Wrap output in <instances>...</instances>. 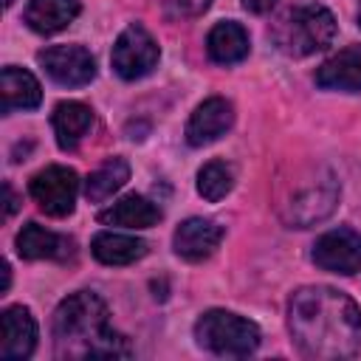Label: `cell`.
Masks as SVG:
<instances>
[{"label":"cell","mask_w":361,"mask_h":361,"mask_svg":"<svg viewBox=\"0 0 361 361\" xmlns=\"http://www.w3.org/2000/svg\"><path fill=\"white\" fill-rule=\"evenodd\" d=\"M293 344L307 358H353L361 350V307L327 285L299 288L288 302Z\"/></svg>","instance_id":"cell-1"},{"label":"cell","mask_w":361,"mask_h":361,"mask_svg":"<svg viewBox=\"0 0 361 361\" xmlns=\"http://www.w3.org/2000/svg\"><path fill=\"white\" fill-rule=\"evenodd\" d=\"M54 344L59 358H127L133 350L107 324V305L93 290H79L54 310Z\"/></svg>","instance_id":"cell-2"},{"label":"cell","mask_w":361,"mask_h":361,"mask_svg":"<svg viewBox=\"0 0 361 361\" xmlns=\"http://www.w3.org/2000/svg\"><path fill=\"white\" fill-rule=\"evenodd\" d=\"M271 37L282 54L310 56V54H316L333 42L336 17L324 6H299L274 23Z\"/></svg>","instance_id":"cell-3"},{"label":"cell","mask_w":361,"mask_h":361,"mask_svg":"<svg viewBox=\"0 0 361 361\" xmlns=\"http://www.w3.org/2000/svg\"><path fill=\"white\" fill-rule=\"evenodd\" d=\"M195 338L214 355H251L259 347V327L228 310H206L195 324Z\"/></svg>","instance_id":"cell-4"},{"label":"cell","mask_w":361,"mask_h":361,"mask_svg":"<svg viewBox=\"0 0 361 361\" xmlns=\"http://www.w3.org/2000/svg\"><path fill=\"white\" fill-rule=\"evenodd\" d=\"M158 56H161V51H158V42L152 39V34L141 23H133L118 34V39L113 45V71L121 79L133 82V79L147 76L158 65Z\"/></svg>","instance_id":"cell-5"},{"label":"cell","mask_w":361,"mask_h":361,"mask_svg":"<svg viewBox=\"0 0 361 361\" xmlns=\"http://www.w3.org/2000/svg\"><path fill=\"white\" fill-rule=\"evenodd\" d=\"M28 192L45 214L65 217L73 212L79 195V178L71 166H45L31 178Z\"/></svg>","instance_id":"cell-6"},{"label":"cell","mask_w":361,"mask_h":361,"mask_svg":"<svg viewBox=\"0 0 361 361\" xmlns=\"http://www.w3.org/2000/svg\"><path fill=\"white\" fill-rule=\"evenodd\" d=\"M37 59L54 82L68 85V87L87 85L96 76V59L82 45H51L39 51Z\"/></svg>","instance_id":"cell-7"},{"label":"cell","mask_w":361,"mask_h":361,"mask_svg":"<svg viewBox=\"0 0 361 361\" xmlns=\"http://www.w3.org/2000/svg\"><path fill=\"white\" fill-rule=\"evenodd\" d=\"M313 262L333 274L361 271V234L353 228H333L313 245Z\"/></svg>","instance_id":"cell-8"},{"label":"cell","mask_w":361,"mask_h":361,"mask_svg":"<svg viewBox=\"0 0 361 361\" xmlns=\"http://www.w3.org/2000/svg\"><path fill=\"white\" fill-rule=\"evenodd\" d=\"M234 124V107L228 99L223 96H212L203 104L195 107V113L189 116L186 124V141L192 147H206L212 141H217L220 135H226Z\"/></svg>","instance_id":"cell-9"},{"label":"cell","mask_w":361,"mask_h":361,"mask_svg":"<svg viewBox=\"0 0 361 361\" xmlns=\"http://www.w3.org/2000/svg\"><path fill=\"white\" fill-rule=\"evenodd\" d=\"M220 240H223V226L220 223H214L209 217H189L175 228L172 245H175L178 257H183L189 262H200V259H206L217 251Z\"/></svg>","instance_id":"cell-10"},{"label":"cell","mask_w":361,"mask_h":361,"mask_svg":"<svg viewBox=\"0 0 361 361\" xmlns=\"http://www.w3.org/2000/svg\"><path fill=\"white\" fill-rule=\"evenodd\" d=\"M0 327H3L0 358L17 361V358H28L34 353V347H37V322H34L28 307H23V305L6 307L3 316H0Z\"/></svg>","instance_id":"cell-11"},{"label":"cell","mask_w":361,"mask_h":361,"mask_svg":"<svg viewBox=\"0 0 361 361\" xmlns=\"http://www.w3.org/2000/svg\"><path fill=\"white\" fill-rule=\"evenodd\" d=\"M316 85L324 90H361V45H350L330 56L316 71Z\"/></svg>","instance_id":"cell-12"},{"label":"cell","mask_w":361,"mask_h":361,"mask_svg":"<svg viewBox=\"0 0 361 361\" xmlns=\"http://www.w3.org/2000/svg\"><path fill=\"white\" fill-rule=\"evenodd\" d=\"M73 243L62 234H54L37 223L23 226V231L17 234V254L23 259H65L71 257Z\"/></svg>","instance_id":"cell-13"},{"label":"cell","mask_w":361,"mask_h":361,"mask_svg":"<svg viewBox=\"0 0 361 361\" xmlns=\"http://www.w3.org/2000/svg\"><path fill=\"white\" fill-rule=\"evenodd\" d=\"M0 93H3V113L11 110H34L42 102V87L34 79V73L8 65L0 73Z\"/></svg>","instance_id":"cell-14"},{"label":"cell","mask_w":361,"mask_h":361,"mask_svg":"<svg viewBox=\"0 0 361 361\" xmlns=\"http://www.w3.org/2000/svg\"><path fill=\"white\" fill-rule=\"evenodd\" d=\"M51 124H54L56 144L62 149H76L79 141L93 127V110L82 102H62V104H56V110L51 116Z\"/></svg>","instance_id":"cell-15"},{"label":"cell","mask_w":361,"mask_h":361,"mask_svg":"<svg viewBox=\"0 0 361 361\" xmlns=\"http://www.w3.org/2000/svg\"><path fill=\"white\" fill-rule=\"evenodd\" d=\"M206 51H209V59L217 62V65H234V62H243L248 56V34L240 23L234 20H226V23H217L209 37H206Z\"/></svg>","instance_id":"cell-16"},{"label":"cell","mask_w":361,"mask_h":361,"mask_svg":"<svg viewBox=\"0 0 361 361\" xmlns=\"http://www.w3.org/2000/svg\"><path fill=\"white\" fill-rule=\"evenodd\" d=\"M336 197H338V189H336L333 180L319 183L316 189H307V192H302V195H296V197L290 200V214H288V220H290L296 228H307V226L324 220V217L333 212Z\"/></svg>","instance_id":"cell-17"},{"label":"cell","mask_w":361,"mask_h":361,"mask_svg":"<svg viewBox=\"0 0 361 361\" xmlns=\"http://www.w3.org/2000/svg\"><path fill=\"white\" fill-rule=\"evenodd\" d=\"M161 220V209L141 197V195H127L116 200L110 209L99 212V223L104 226H124V228H149Z\"/></svg>","instance_id":"cell-18"},{"label":"cell","mask_w":361,"mask_h":361,"mask_svg":"<svg viewBox=\"0 0 361 361\" xmlns=\"http://www.w3.org/2000/svg\"><path fill=\"white\" fill-rule=\"evenodd\" d=\"M79 17V0H31L25 6V23L37 34H56Z\"/></svg>","instance_id":"cell-19"},{"label":"cell","mask_w":361,"mask_h":361,"mask_svg":"<svg viewBox=\"0 0 361 361\" xmlns=\"http://www.w3.org/2000/svg\"><path fill=\"white\" fill-rule=\"evenodd\" d=\"M90 251L104 265H130L147 254V243L141 237H133V234L99 231L90 243Z\"/></svg>","instance_id":"cell-20"},{"label":"cell","mask_w":361,"mask_h":361,"mask_svg":"<svg viewBox=\"0 0 361 361\" xmlns=\"http://www.w3.org/2000/svg\"><path fill=\"white\" fill-rule=\"evenodd\" d=\"M127 180H130V164L124 158H110L96 172L87 175V180H85V197L90 203H99V200L110 197L113 192H118Z\"/></svg>","instance_id":"cell-21"},{"label":"cell","mask_w":361,"mask_h":361,"mask_svg":"<svg viewBox=\"0 0 361 361\" xmlns=\"http://www.w3.org/2000/svg\"><path fill=\"white\" fill-rule=\"evenodd\" d=\"M231 186H234V169L226 161H209L197 172V192L212 203L226 197L231 192Z\"/></svg>","instance_id":"cell-22"},{"label":"cell","mask_w":361,"mask_h":361,"mask_svg":"<svg viewBox=\"0 0 361 361\" xmlns=\"http://www.w3.org/2000/svg\"><path fill=\"white\" fill-rule=\"evenodd\" d=\"M166 11L172 17H195L212 6V0H164Z\"/></svg>","instance_id":"cell-23"},{"label":"cell","mask_w":361,"mask_h":361,"mask_svg":"<svg viewBox=\"0 0 361 361\" xmlns=\"http://www.w3.org/2000/svg\"><path fill=\"white\" fill-rule=\"evenodd\" d=\"M243 6L251 11V14H265L276 6V0H243Z\"/></svg>","instance_id":"cell-24"},{"label":"cell","mask_w":361,"mask_h":361,"mask_svg":"<svg viewBox=\"0 0 361 361\" xmlns=\"http://www.w3.org/2000/svg\"><path fill=\"white\" fill-rule=\"evenodd\" d=\"M3 195H6V217H11L14 214V209H17V197H14V192H11V186L8 183H3Z\"/></svg>","instance_id":"cell-25"},{"label":"cell","mask_w":361,"mask_h":361,"mask_svg":"<svg viewBox=\"0 0 361 361\" xmlns=\"http://www.w3.org/2000/svg\"><path fill=\"white\" fill-rule=\"evenodd\" d=\"M8 285H11V268H8V262H3V288H0V290L6 293Z\"/></svg>","instance_id":"cell-26"},{"label":"cell","mask_w":361,"mask_h":361,"mask_svg":"<svg viewBox=\"0 0 361 361\" xmlns=\"http://www.w3.org/2000/svg\"><path fill=\"white\" fill-rule=\"evenodd\" d=\"M11 3H14V0H3V6H6V8H8V6H11Z\"/></svg>","instance_id":"cell-27"},{"label":"cell","mask_w":361,"mask_h":361,"mask_svg":"<svg viewBox=\"0 0 361 361\" xmlns=\"http://www.w3.org/2000/svg\"><path fill=\"white\" fill-rule=\"evenodd\" d=\"M358 25H361V8H358Z\"/></svg>","instance_id":"cell-28"}]
</instances>
